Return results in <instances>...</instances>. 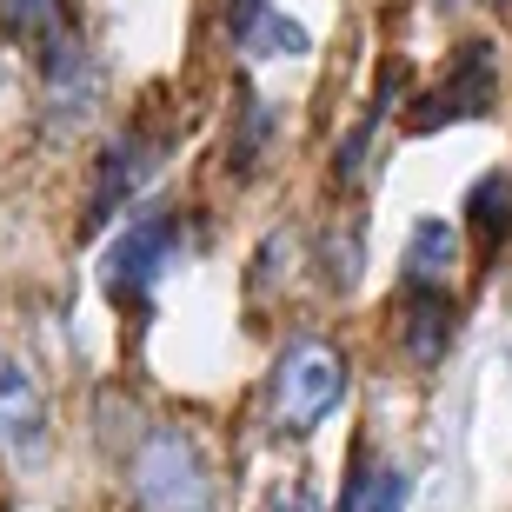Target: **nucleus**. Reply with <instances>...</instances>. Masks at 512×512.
<instances>
[{
  "mask_svg": "<svg viewBox=\"0 0 512 512\" xmlns=\"http://www.w3.org/2000/svg\"><path fill=\"white\" fill-rule=\"evenodd\" d=\"M127 493L133 512H213L220 506V466L193 426L153 419L127 446Z\"/></svg>",
  "mask_w": 512,
  "mask_h": 512,
  "instance_id": "1",
  "label": "nucleus"
},
{
  "mask_svg": "<svg viewBox=\"0 0 512 512\" xmlns=\"http://www.w3.org/2000/svg\"><path fill=\"white\" fill-rule=\"evenodd\" d=\"M346 386H353L346 346H333L326 333L286 340L273 373H266V419H273V433L280 439H313L326 419L340 413Z\"/></svg>",
  "mask_w": 512,
  "mask_h": 512,
  "instance_id": "2",
  "label": "nucleus"
},
{
  "mask_svg": "<svg viewBox=\"0 0 512 512\" xmlns=\"http://www.w3.org/2000/svg\"><path fill=\"white\" fill-rule=\"evenodd\" d=\"M180 207H133L127 227L107 240V260H100V293L114 313H147L153 306V286L167 280L173 253H180Z\"/></svg>",
  "mask_w": 512,
  "mask_h": 512,
  "instance_id": "3",
  "label": "nucleus"
},
{
  "mask_svg": "<svg viewBox=\"0 0 512 512\" xmlns=\"http://www.w3.org/2000/svg\"><path fill=\"white\" fill-rule=\"evenodd\" d=\"M493 100H499V47L493 40H459L453 60H446V80L426 100H413L406 127L433 133V127H453V120H486Z\"/></svg>",
  "mask_w": 512,
  "mask_h": 512,
  "instance_id": "4",
  "label": "nucleus"
},
{
  "mask_svg": "<svg viewBox=\"0 0 512 512\" xmlns=\"http://www.w3.org/2000/svg\"><path fill=\"white\" fill-rule=\"evenodd\" d=\"M160 153H167V140H160L153 127H127V133H114V140L100 147L94 187H87V233H100L107 220H120V213L140 200V187L160 173Z\"/></svg>",
  "mask_w": 512,
  "mask_h": 512,
  "instance_id": "5",
  "label": "nucleus"
},
{
  "mask_svg": "<svg viewBox=\"0 0 512 512\" xmlns=\"http://www.w3.org/2000/svg\"><path fill=\"white\" fill-rule=\"evenodd\" d=\"M47 453V393L20 353H0V459L34 466Z\"/></svg>",
  "mask_w": 512,
  "mask_h": 512,
  "instance_id": "6",
  "label": "nucleus"
},
{
  "mask_svg": "<svg viewBox=\"0 0 512 512\" xmlns=\"http://www.w3.org/2000/svg\"><path fill=\"white\" fill-rule=\"evenodd\" d=\"M459 340V293L446 286H399V346H406V360L419 373H433L446 366Z\"/></svg>",
  "mask_w": 512,
  "mask_h": 512,
  "instance_id": "7",
  "label": "nucleus"
},
{
  "mask_svg": "<svg viewBox=\"0 0 512 512\" xmlns=\"http://www.w3.org/2000/svg\"><path fill=\"white\" fill-rule=\"evenodd\" d=\"M40 74H47V107H54V127H80L94 120L100 107V67L94 54L80 47V34H54L40 47Z\"/></svg>",
  "mask_w": 512,
  "mask_h": 512,
  "instance_id": "8",
  "label": "nucleus"
},
{
  "mask_svg": "<svg viewBox=\"0 0 512 512\" xmlns=\"http://www.w3.org/2000/svg\"><path fill=\"white\" fill-rule=\"evenodd\" d=\"M459 280V233L446 220H413L406 253H399V286H446Z\"/></svg>",
  "mask_w": 512,
  "mask_h": 512,
  "instance_id": "9",
  "label": "nucleus"
},
{
  "mask_svg": "<svg viewBox=\"0 0 512 512\" xmlns=\"http://www.w3.org/2000/svg\"><path fill=\"white\" fill-rule=\"evenodd\" d=\"M466 227H473L479 260H493V253L512 240V173L506 167H493V173L473 180V193H466Z\"/></svg>",
  "mask_w": 512,
  "mask_h": 512,
  "instance_id": "10",
  "label": "nucleus"
},
{
  "mask_svg": "<svg viewBox=\"0 0 512 512\" xmlns=\"http://www.w3.org/2000/svg\"><path fill=\"white\" fill-rule=\"evenodd\" d=\"M273 127H280L273 100H260L253 87H240V107H233V140H227V167L240 173V180H247V173L266 160V147H273Z\"/></svg>",
  "mask_w": 512,
  "mask_h": 512,
  "instance_id": "11",
  "label": "nucleus"
},
{
  "mask_svg": "<svg viewBox=\"0 0 512 512\" xmlns=\"http://www.w3.org/2000/svg\"><path fill=\"white\" fill-rule=\"evenodd\" d=\"M233 47H240V54H253V60H300V54H313V34H306L300 20H286L280 7H266V14L253 20Z\"/></svg>",
  "mask_w": 512,
  "mask_h": 512,
  "instance_id": "12",
  "label": "nucleus"
},
{
  "mask_svg": "<svg viewBox=\"0 0 512 512\" xmlns=\"http://www.w3.org/2000/svg\"><path fill=\"white\" fill-rule=\"evenodd\" d=\"M0 14H7V27H14L20 40H34V47L67 34V7H60V0H0Z\"/></svg>",
  "mask_w": 512,
  "mask_h": 512,
  "instance_id": "13",
  "label": "nucleus"
},
{
  "mask_svg": "<svg viewBox=\"0 0 512 512\" xmlns=\"http://www.w3.org/2000/svg\"><path fill=\"white\" fill-rule=\"evenodd\" d=\"M373 479H380V466L366 459V446H353V453H346V473H340V499H333V512H366Z\"/></svg>",
  "mask_w": 512,
  "mask_h": 512,
  "instance_id": "14",
  "label": "nucleus"
},
{
  "mask_svg": "<svg viewBox=\"0 0 512 512\" xmlns=\"http://www.w3.org/2000/svg\"><path fill=\"white\" fill-rule=\"evenodd\" d=\"M406 499H413V479L399 473V466H380V479H373V499H366V512H406Z\"/></svg>",
  "mask_w": 512,
  "mask_h": 512,
  "instance_id": "15",
  "label": "nucleus"
},
{
  "mask_svg": "<svg viewBox=\"0 0 512 512\" xmlns=\"http://www.w3.org/2000/svg\"><path fill=\"white\" fill-rule=\"evenodd\" d=\"M266 7H273V0H227V34L240 40V34H247V27H253V20L266 14Z\"/></svg>",
  "mask_w": 512,
  "mask_h": 512,
  "instance_id": "16",
  "label": "nucleus"
},
{
  "mask_svg": "<svg viewBox=\"0 0 512 512\" xmlns=\"http://www.w3.org/2000/svg\"><path fill=\"white\" fill-rule=\"evenodd\" d=\"M260 512H326V506H320L313 493H300V486H293V493H273V499H266Z\"/></svg>",
  "mask_w": 512,
  "mask_h": 512,
  "instance_id": "17",
  "label": "nucleus"
}]
</instances>
